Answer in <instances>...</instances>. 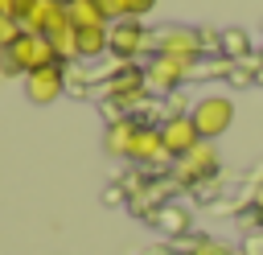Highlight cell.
<instances>
[{
  "mask_svg": "<svg viewBox=\"0 0 263 255\" xmlns=\"http://www.w3.org/2000/svg\"><path fill=\"white\" fill-rule=\"evenodd\" d=\"M136 119H115L111 128H107V140H103V148L111 152V156H127L132 152V136H136Z\"/></svg>",
  "mask_w": 263,
  "mask_h": 255,
  "instance_id": "obj_12",
  "label": "cell"
},
{
  "mask_svg": "<svg viewBox=\"0 0 263 255\" xmlns=\"http://www.w3.org/2000/svg\"><path fill=\"white\" fill-rule=\"evenodd\" d=\"M62 4H78V0H62Z\"/></svg>",
  "mask_w": 263,
  "mask_h": 255,
  "instance_id": "obj_27",
  "label": "cell"
},
{
  "mask_svg": "<svg viewBox=\"0 0 263 255\" xmlns=\"http://www.w3.org/2000/svg\"><path fill=\"white\" fill-rule=\"evenodd\" d=\"M189 255H234L230 247H222V243H197Z\"/></svg>",
  "mask_w": 263,
  "mask_h": 255,
  "instance_id": "obj_22",
  "label": "cell"
},
{
  "mask_svg": "<svg viewBox=\"0 0 263 255\" xmlns=\"http://www.w3.org/2000/svg\"><path fill=\"white\" fill-rule=\"evenodd\" d=\"M16 37H21V25H16L12 16H0V49H8Z\"/></svg>",
  "mask_w": 263,
  "mask_h": 255,
  "instance_id": "obj_16",
  "label": "cell"
},
{
  "mask_svg": "<svg viewBox=\"0 0 263 255\" xmlns=\"http://www.w3.org/2000/svg\"><path fill=\"white\" fill-rule=\"evenodd\" d=\"M62 90H66V66H62V62L25 74V95H29V103H53Z\"/></svg>",
  "mask_w": 263,
  "mask_h": 255,
  "instance_id": "obj_3",
  "label": "cell"
},
{
  "mask_svg": "<svg viewBox=\"0 0 263 255\" xmlns=\"http://www.w3.org/2000/svg\"><path fill=\"white\" fill-rule=\"evenodd\" d=\"M189 119H193L197 136L214 144V136H222V132L234 123V103H230L226 95H205V99H197V107L189 111Z\"/></svg>",
  "mask_w": 263,
  "mask_h": 255,
  "instance_id": "obj_1",
  "label": "cell"
},
{
  "mask_svg": "<svg viewBox=\"0 0 263 255\" xmlns=\"http://www.w3.org/2000/svg\"><path fill=\"white\" fill-rule=\"evenodd\" d=\"M33 8H37V0H12V21L25 25V16H29Z\"/></svg>",
  "mask_w": 263,
  "mask_h": 255,
  "instance_id": "obj_20",
  "label": "cell"
},
{
  "mask_svg": "<svg viewBox=\"0 0 263 255\" xmlns=\"http://www.w3.org/2000/svg\"><path fill=\"white\" fill-rule=\"evenodd\" d=\"M66 12H70V29H103V25H107V16H103V8H99L95 0L66 4Z\"/></svg>",
  "mask_w": 263,
  "mask_h": 255,
  "instance_id": "obj_13",
  "label": "cell"
},
{
  "mask_svg": "<svg viewBox=\"0 0 263 255\" xmlns=\"http://www.w3.org/2000/svg\"><path fill=\"white\" fill-rule=\"evenodd\" d=\"M21 29H25V33H37V37H53V33L70 29V12H66L62 0H37V8L25 16Z\"/></svg>",
  "mask_w": 263,
  "mask_h": 255,
  "instance_id": "obj_4",
  "label": "cell"
},
{
  "mask_svg": "<svg viewBox=\"0 0 263 255\" xmlns=\"http://www.w3.org/2000/svg\"><path fill=\"white\" fill-rule=\"evenodd\" d=\"M218 169V148L210 144V140H201L193 152H185L181 160H177V181H185V185H193V181H201V177H210Z\"/></svg>",
  "mask_w": 263,
  "mask_h": 255,
  "instance_id": "obj_8",
  "label": "cell"
},
{
  "mask_svg": "<svg viewBox=\"0 0 263 255\" xmlns=\"http://www.w3.org/2000/svg\"><path fill=\"white\" fill-rule=\"evenodd\" d=\"M152 4L156 0H123V12L127 16H144V12H152Z\"/></svg>",
  "mask_w": 263,
  "mask_h": 255,
  "instance_id": "obj_21",
  "label": "cell"
},
{
  "mask_svg": "<svg viewBox=\"0 0 263 255\" xmlns=\"http://www.w3.org/2000/svg\"><path fill=\"white\" fill-rule=\"evenodd\" d=\"M95 4L103 8L107 21H123V16H127V12H123V0H95Z\"/></svg>",
  "mask_w": 263,
  "mask_h": 255,
  "instance_id": "obj_19",
  "label": "cell"
},
{
  "mask_svg": "<svg viewBox=\"0 0 263 255\" xmlns=\"http://www.w3.org/2000/svg\"><path fill=\"white\" fill-rule=\"evenodd\" d=\"M144 70H136V66H127L119 78H111V99L115 103H123V107H136L140 99H144Z\"/></svg>",
  "mask_w": 263,
  "mask_h": 255,
  "instance_id": "obj_11",
  "label": "cell"
},
{
  "mask_svg": "<svg viewBox=\"0 0 263 255\" xmlns=\"http://www.w3.org/2000/svg\"><path fill=\"white\" fill-rule=\"evenodd\" d=\"M160 156H164L160 128H148V123H140V128H136V136H132V152H127V160H136V165H156Z\"/></svg>",
  "mask_w": 263,
  "mask_h": 255,
  "instance_id": "obj_10",
  "label": "cell"
},
{
  "mask_svg": "<svg viewBox=\"0 0 263 255\" xmlns=\"http://www.w3.org/2000/svg\"><path fill=\"white\" fill-rule=\"evenodd\" d=\"M111 33V53L115 58H136L140 49H148V33H144V25L136 21V16H123V21H115V29H107Z\"/></svg>",
  "mask_w": 263,
  "mask_h": 255,
  "instance_id": "obj_6",
  "label": "cell"
},
{
  "mask_svg": "<svg viewBox=\"0 0 263 255\" xmlns=\"http://www.w3.org/2000/svg\"><path fill=\"white\" fill-rule=\"evenodd\" d=\"M74 33H78V58H99V53L111 45L107 25H103V29H74Z\"/></svg>",
  "mask_w": 263,
  "mask_h": 255,
  "instance_id": "obj_14",
  "label": "cell"
},
{
  "mask_svg": "<svg viewBox=\"0 0 263 255\" xmlns=\"http://www.w3.org/2000/svg\"><path fill=\"white\" fill-rule=\"evenodd\" d=\"M0 74H4V78H16V74H25L12 49H0Z\"/></svg>",
  "mask_w": 263,
  "mask_h": 255,
  "instance_id": "obj_17",
  "label": "cell"
},
{
  "mask_svg": "<svg viewBox=\"0 0 263 255\" xmlns=\"http://www.w3.org/2000/svg\"><path fill=\"white\" fill-rule=\"evenodd\" d=\"M247 255H263V234H255V239H247V247H242Z\"/></svg>",
  "mask_w": 263,
  "mask_h": 255,
  "instance_id": "obj_24",
  "label": "cell"
},
{
  "mask_svg": "<svg viewBox=\"0 0 263 255\" xmlns=\"http://www.w3.org/2000/svg\"><path fill=\"white\" fill-rule=\"evenodd\" d=\"M222 45H226L230 53H242V49H247V33H238V29H230V33H222Z\"/></svg>",
  "mask_w": 263,
  "mask_h": 255,
  "instance_id": "obj_18",
  "label": "cell"
},
{
  "mask_svg": "<svg viewBox=\"0 0 263 255\" xmlns=\"http://www.w3.org/2000/svg\"><path fill=\"white\" fill-rule=\"evenodd\" d=\"M197 41H201V49H218V45H222L214 29H197Z\"/></svg>",
  "mask_w": 263,
  "mask_h": 255,
  "instance_id": "obj_23",
  "label": "cell"
},
{
  "mask_svg": "<svg viewBox=\"0 0 263 255\" xmlns=\"http://www.w3.org/2000/svg\"><path fill=\"white\" fill-rule=\"evenodd\" d=\"M189 70H193V62H181V58H156V62L144 70V82H148L152 90H173Z\"/></svg>",
  "mask_w": 263,
  "mask_h": 255,
  "instance_id": "obj_9",
  "label": "cell"
},
{
  "mask_svg": "<svg viewBox=\"0 0 263 255\" xmlns=\"http://www.w3.org/2000/svg\"><path fill=\"white\" fill-rule=\"evenodd\" d=\"M0 16H12V0H0Z\"/></svg>",
  "mask_w": 263,
  "mask_h": 255,
  "instance_id": "obj_26",
  "label": "cell"
},
{
  "mask_svg": "<svg viewBox=\"0 0 263 255\" xmlns=\"http://www.w3.org/2000/svg\"><path fill=\"white\" fill-rule=\"evenodd\" d=\"M152 41H156L160 58H181V62H193V58L201 53L197 29H181V25H168V29H160Z\"/></svg>",
  "mask_w": 263,
  "mask_h": 255,
  "instance_id": "obj_5",
  "label": "cell"
},
{
  "mask_svg": "<svg viewBox=\"0 0 263 255\" xmlns=\"http://www.w3.org/2000/svg\"><path fill=\"white\" fill-rule=\"evenodd\" d=\"M255 222H259V226H263V189H259V193H255Z\"/></svg>",
  "mask_w": 263,
  "mask_h": 255,
  "instance_id": "obj_25",
  "label": "cell"
},
{
  "mask_svg": "<svg viewBox=\"0 0 263 255\" xmlns=\"http://www.w3.org/2000/svg\"><path fill=\"white\" fill-rule=\"evenodd\" d=\"M49 41V49H53V58L66 66V58H78V33L74 29H62V33H53V37H45Z\"/></svg>",
  "mask_w": 263,
  "mask_h": 255,
  "instance_id": "obj_15",
  "label": "cell"
},
{
  "mask_svg": "<svg viewBox=\"0 0 263 255\" xmlns=\"http://www.w3.org/2000/svg\"><path fill=\"white\" fill-rule=\"evenodd\" d=\"M8 49L16 53V62H21V70H25V74L58 62V58H53V49H49V41H45V37H37V33H25V29H21V37H16Z\"/></svg>",
  "mask_w": 263,
  "mask_h": 255,
  "instance_id": "obj_7",
  "label": "cell"
},
{
  "mask_svg": "<svg viewBox=\"0 0 263 255\" xmlns=\"http://www.w3.org/2000/svg\"><path fill=\"white\" fill-rule=\"evenodd\" d=\"M160 144H164V156L181 160L185 152H193V148L201 144V136H197V128H193V119H189V115L173 111V115L160 123Z\"/></svg>",
  "mask_w": 263,
  "mask_h": 255,
  "instance_id": "obj_2",
  "label": "cell"
}]
</instances>
